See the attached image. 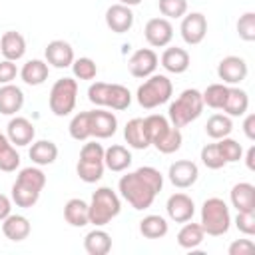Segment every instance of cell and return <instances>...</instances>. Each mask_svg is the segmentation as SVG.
Masks as SVG:
<instances>
[{"label":"cell","instance_id":"47","mask_svg":"<svg viewBox=\"0 0 255 255\" xmlns=\"http://www.w3.org/2000/svg\"><path fill=\"white\" fill-rule=\"evenodd\" d=\"M104 147L98 141H88L80 149V159H90V161H104Z\"/></svg>","mask_w":255,"mask_h":255},{"label":"cell","instance_id":"41","mask_svg":"<svg viewBox=\"0 0 255 255\" xmlns=\"http://www.w3.org/2000/svg\"><path fill=\"white\" fill-rule=\"evenodd\" d=\"M201 161H203V165L209 167V169H221V167L227 163V161L223 159V155H221L217 143H207V145L201 147Z\"/></svg>","mask_w":255,"mask_h":255},{"label":"cell","instance_id":"38","mask_svg":"<svg viewBox=\"0 0 255 255\" xmlns=\"http://www.w3.org/2000/svg\"><path fill=\"white\" fill-rule=\"evenodd\" d=\"M70 135L76 141H86L88 137H92V128H90V112H80L72 118L70 122Z\"/></svg>","mask_w":255,"mask_h":255},{"label":"cell","instance_id":"28","mask_svg":"<svg viewBox=\"0 0 255 255\" xmlns=\"http://www.w3.org/2000/svg\"><path fill=\"white\" fill-rule=\"evenodd\" d=\"M64 219L72 225V227H84L90 223V213H88V203L80 197L70 199L64 205Z\"/></svg>","mask_w":255,"mask_h":255},{"label":"cell","instance_id":"6","mask_svg":"<svg viewBox=\"0 0 255 255\" xmlns=\"http://www.w3.org/2000/svg\"><path fill=\"white\" fill-rule=\"evenodd\" d=\"M173 94V84L167 76L163 74H151L147 76V80L137 88V104L145 110H153L165 102H169Z\"/></svg>","mask_w":255,"mask_h":255},{"label":"cell","instance_id":"2","mask_svg":"<svg viewBox=\"0 0 255 255\" xmlns=\"http://www.w3.org/2000/svg\"><path fill=\"white\" fill-rule=\"evenodd\" d=\"M46 185V175L40 167H24L16 175L12 185V201L18 207H34L40 199V193Z\"/></svg>","mask_w":255,"mask_h":255},{"label":"cell","instance_id":"33","mask_svg":"<svg viewBox=\"0 0 255 255\" xmlns=\"http://www.w3.org/2000/svg\"><path fill=\"white\" fill-rule=\"evenodd\" d=\"M233 131V122L229 116L225 114H213L207 124H205V133L211 137V139H221V137H227L229 133Z\"/></svg>","mask_w":255,"mask_h":255},{"label":"cell","instance_id":"10","mask_svg":"<svg viewBox=\"0 0 255 255\" xmlns=\"http://www.w3.org/2000/svg\"><path fill=\"white\" fill-rule=\"evenodd\" d=\"M143 36L149 46L163 48L173 38V26L167 18H151V20H147V24L143 28Z\"/></svg>","mask_w":255,"mask_h":255},{"label":"cell","instance_id":"5","mask_svg":"<svg viewBox=\"0 0 255 255\" xmlns=\"http://www.w3.org/2000/svg\"><path fill=\"white\" fill-rule=\"evenodd\" d=\"M201 227L211 237H221L231 227V213L221 197H209L201 205Z\"/></svg>","mask_w":255,"mask_h":255},{"label":"cell","instance_id":"34","mask_svg":"<svg viewBox=\"0 0 255 255\" xmlns=\"http://www.w3.org/2000/svg\"><path fill=\"white\" fill-rule=\"evenodd\" d=\"M104 161H90V159H78V165H76V173L82 181L86 183H96L102 179L104 175Z\"/></svg>","mask_w":255,"mask_h":255},{"label":"cell","instance_id":"9","mask_svg":"<svg viewBox=\"0 0 255 255\" xmlns=\"http://www.w3.org/2000/svg\"><path fill=\"white\" fill-rule=\"evenodd\" d=\"M157 62H159V58L151 48H139L128 60V70L133 78H147L155 72Z\"/></svg>","mask_w":255,"mask_h":255},{"label":"cell","instance_id":"25","mask_svg":"<svg viewBox=\"0 0 255 255\" xmlns=\"http://www.w3.org/2000/svg\"><path fill=\"white\" fill-rule=\"evenodd\" d=\"M48 74H50V68H48V62L44 60H28L20 70V78L28 86H42L48 80Z\"/></svg>","mask_w":255,"mask_h":255},{"label":"cell","instance_id":"40","mask_svg":"<svg viewBox=\"0 0 255 255\" xmlns=\"http://www.w3.org/2000/svg\"><path fill=\"white\" fill-rule=\"evenodd\" d=\"M217 147H219V151H221V155H223V159H225L227 163H235V161H239V159L243 157V147H241V143L235 141V139H231L229 135L217 139Z\"/></svg>","mask_w":255,"mask_h":255},{"label":"cell","instance_id":"39","mask_svg":"<svg viewBox=\"0 0 255 255\" xmlns=\"http://www.w3.org/2000/svg\"><path fill=\"white\" fill-rule=\"evenodd\" d=\"M181 141H183V135H181L179 128L171 126L153 145H155V149L161 151V153H173V151H177V149L181 147Z\"/></svg>","mask_w":255,"mask_h":255},{"label":"cell","instance_id":"3","mask_svg":"<svg viewBox=\"0 0 255 255\" xmlns=\"http://www.w3.org/2000/svg\"><path fill=\"white\" fill-rule=\"evenodd\" d=\"M203 112V100H201V92L195 90V88H187L183 90L175 102L169 104V110H167V116H169V122L171 126L175 128H185L187 124L195 122Z\"/></svg>","mask_w":255,"mask_h":255},{"label":"cell","instance_id":"4","mask_svg":"<svg viewBox=\"0 0 255 255\" xmlns=\"http://www.w3.org/2000/svg\"><path fill=\"white\" fill-rule=\"evenodd\" d=\"M120 211H122V201L112 187H98L92 195V201L88 203L90 223L96 227L108 225L114 217L120 215Z\"/></svg>","mask_w":255,"mask_h":255},{"label":"cell","instance_id":"24","mask_svg":"<svg viewBox=\"0 0 255 255\" xmlns=\"http://www.w3.org/2000/svg\"><path fill=\"white\" fill-rule=\"evenodd\" d=\"M231 205L237 211H255V187L247 181L231 187Z\"/></svg>","mask_w":255,"mask_h":255},{"label":"cell","instance_id":"43","mask_svg":"<svg viewBox=\"0 0 255 255\" xmlns=\"http://www.w3.org/2000/svg\"><path fill=\"white\" fill-rule=\"evenodd\" d=\"M157 8L167 20L169 18H183L187 12V0H159Z\"/></svg>","mask_w":255,"mask_h":255},{"label":"cell","instance_id":"36","mask_svg":"<svg viewBox=\"0 0 255 255\" xmlns=\"http://www.w3.org/2000/svg\"><path fill=\"white\" fill-rule=\"evenodd\" d=\"M131 104V94L126 86L122 84H110V92H108V106L106 108H112V110H128Z\"/></svg>","mask_w":255,"mask_h":255},{"label":"cell","instance_id":"19","mask_svg":"<svg viewBox=\"0 0 255 255\" xmlns=\"http://www.w3.org/2000/svg\"><path fill=\"white\" fill-rule=\"evenodd\" d=\"M24 106V92L14 84L0 86V114L14 116Z\"/></svg>","mask_w":255,"mask_h":255},{"label":"cell","instance_id":"46","mask_svg":"<svg viewBox=\"0 0 255 255\" xmlns=\"http://www.w3.org/2000/svg\"><path fill=\"white\" fill-rule=\"evenodd\" d=\"M235 227L245 235H253L255 233V211H237Z\"/></svg>","mask_w":255,"mask_h":255},{"label":"cell","instance_id":"8","mask_svg":"<svg viewBox=\"0 0 255 255\" xmlns=\"http://www.w3.org/2000/svg\"><path fill=\"white\" fill-rule=\"evenodd\" d=\"M179 32H181V38L185 44L197 46L203 42V38L207 34V18L201 12H191V14L183 16Z\"/></svg>","mask_w":255,"mask_h":255},{"label":"cell","instance_id":"45","mask_svg":"<svg viewBox=\"0 0 255 255\" xmlns=\"http://www.w3.org/2000/svg\"><path fill=\"white\" fill-rule=\"evenodd\" d=\"M108 92H110V84L106 82H96L88 88V100L94 104V106H100V108H106L108 106Z\"/></svg>","mask_w":255,"mask_h":255},{"label":"cell","instance_id":"23","mask_svg":"<svg viewBox=\"0 0 255 255\" xmlns=\"http://www.w3.org/2000/svg\"><path fill=\"white\" fill-rule=\"evenodd\" d=\"M104 165L110 171H126L131 165V153L128 147L114 143L104 151Z\"/></svg>","mask_w":255,"mask_h":255},{"label":"cell","instance_id":"53","mask_svg":"<svg viewBox=\"0 0 255 255\" xmlns=\"http://www.w3.org/2000/svg\"><path fill=\"white\" fill-rule=\"evenodd\" d=\"M139 2H141V0H120V4H124V6H129V8H131V6H137Z\"/></svg>","mask_w":255,"mask_h":255},{"label":"cell","instance_id":"1","mask_svg":"<svg viewBox=\"0 0 255 255\" xmlns=\"http://www.w3.org/2000/svg\"><path fill=\"white\" fill-rule=\"evenodd\" d=\"M163 187V175L151 165H141L131 173L120 177V195L137 211L151 207L155 195Z\"/></svg>","mask_w":255,"mask_h":255},{"label":"cell","instance_id":"48","mask_svg":"<svg viewBox=\"0 0 255 255\" xmlns=\"http://www.w3.org/2000/svg\"><path fill=\"white\" fill-rule=\"evenodd\" d=\"M16 76H18L16 64L12 60H0V84H12Z\"/></svg>","mask_w":255,"mask_h":255},{"label":"cell","instance_id":"51","mask_svg":"<svg viewBox=\"0 0 255 255\" xmlns=\"http://www.w3.org/2000/svg\"><path fill=\"white\" fill-rule=\"evenodd\" d=\"M243 131H245V135H247V139H255V114H249L247 118H245V122H243Z\"/></svg>","mask_w":255,"mask_h":255},{"label":"cell","instance_id":"7","mask_svg":"<svg viewBox=\"0 0 255 255\" xmlns=\"http://www.w3.org/2000/svg\"><path fill=\"white\" fill-rule=\"evenodd\" d=\"M76 98H78V82L74 78H60L50 90L48 106L50 112L58 118H64L74 112L76 108Z\"/></svg>","mask_w":255,"mask_h":255},{"label":"cell","instance_id":"12","mask_svg":"<svg viewBox=\"0 0 255 255\" xmlns=\"http://www.w3.org/2000/svg\"><path fill=\"white\" fill-rule=\"evenodd\" d=\"M167 177H169V181H171L175 187L187 189V187H191V185L197 181L199 169H197V165H195L193 161H189V159H177V161H173V163L169 165Z\"/></svg>","mask_w":255,"mask_h":255},{"label":"cell","instance_id":"49","mask_svg":"<svg viewBox=\"0 0 255 255\" xmlns=\"http://www.w3.org/2000/svg\"><path fill=\"white\" fill-rule=\"evenodd\" d=\"M255 249V245H253V241L251 239H237V241H233L231 245H229V255H247V253H251Z\"/></svg>","mask_w":255,"mask_h":255},{"label":"cell","instance_id":"31","mask_svg":"<svg viewBox=\"0 0 255 255\" xmlns=\"http://www.w3.org/2000/svg\"><path fill=\"white\" fill-rule=\"evenodd\" d=\"M167 229L169 225L161 215H145L139 221V233L145 239H161L167 235Z\"/></svg>","mask_w":255,"mask_h":255},{"label":"cell","instance_id":"52","mask_svg":"<svg viewBox=\"0 0 255 255\" xmlns=\"http://www.w3.org/2000/svg\"><path fill=\"white\" fill-rule=\"evenodd\" d=\"M245 163H247V167L253 171L255 169V145H251L249 149H247V155H245Z\"/></svg>","mask_w":255,"mask_h":255},{"label":"cell","instance_id":"15","mask_svg":"<svg viewBox=\"0 0 255 255\" xmlns=\"http://www.w3.org/2000/svg\"><path fill=\"white\" fill-rule=\"evenodd\" d=\"M106 24L116 34H126L133 26V12L129 6L124 4H112L106 10Z\"/></svg>","mask_w":255,"mask_h":255},{"label":"cell","instance_id":"32","mask_svg":"<svg viewBox=\"0 0 255 255\" xmlns=\"http://www.w3.org/2000/svg\"><path fill=\"white\" fill-rule=\"evenodd\" d=\"M20 165V155L18 151L14 149L12 141L8 139V135L0 133V171H6V173H12L16 171Z\"/></svg>","mask_w":255,"mask_h":255},{"label":"cell","instance_id":"20","mask_svg":"<svg viewBox=\"0 0 255 255\" xmlns=\"http://www.w3.org/2000/svg\"><path fill=\"white\" fill-rule=\"evenodd\" d=\"M161 66L171 72V74H183L189 64H191V58L187 54V50L183 48H177V46H171V48H165L163 54H161Z\"/></svg>","mask_w":255,"mask_h":255},{"label":"cell","instance_id":"11","mask_svg":"<svg viewBox=\"0 0 255 255\" xmlns=\"http://www.w3.org/2000/svg\"><path fill=\"white\" fill-rule=\"evenodd\" d=\"M247 64L239 56H225L217 66V76L223 84L237 86L247 78Z\"/></svg>","mask_w":255,"mask_h":255},{"label":"cell","instance_id":"30","mask_svg":"<svg viewBox=\"0 0 255 255\" xmlns=\"http://www.w3.org/2000/svg\"><path fill=\"white\" fill-rule=\"evenodd\" d=\"M205 239V231L201 227V223H187L179 229L177 233V245L183 247V249H195L203 243Z\"/></svg>","mask_w":255,"mask_h":255},{"label":"cell","instance_id":"44","mask_svg":"<svg viewBox=\"0 0 255 255\" xmlns=\"http://www.w3.org/2000/svg\"><path fill=\"white\" fill-rule=\"evenodd\" d=\"M237 34L245 42L255 40V12H245L237 20Z\"/></svg>","mask_w":255,"mask_h":255},{"label":"cell","instance_id":"14","mask_svg":"<svg viewBox=\"0 0 255 255\" xmlns=\"http://www.w3.org/2000/svg\"><path fill=\"white\" fill-rule=\"evenodd\" d=\"M90 128H92V137L108 139L118 129V118L106 110H92L90 112Z\"/></svg>","mask_w":255,"mask_h":255},{"label":"cell","instance_id":"35","mask_svg":"<svg viewBox=\"0 0 255 255\" xmlns=\"http://www.w3.org/2000/svg\"><path fill=\"white\" fill-rule=\"evenodd\" d=\"M227 90H229L227 84H211V86H207L201 92L203 106L213 108V110H221L223 104H225V98H227Z\"/></svg>","mask_w":255,"mask_h":255},{"label":"cell","instance_id":"26","mask_svg":"<svg viewBox=\"0 0 255 255\" xmlns=\"http://www.w3.org/2000/svg\"><path fill=\"white\" fill-rule=\"evenodd\" d=\"M221 110H223L225 116H229V118L243 116V114L249 110V96H247V92L241 90V88H229V90H227L225 104H223Z\"/></svg>","mask_w":255,"mask_h":255},{"label":"cell","instance_id":"18","mask_svg":"<svg viewBox=\"0 0 255 255\" xmlns=\"http://www.w3.org/2000/svg\"><path fill=\"white\" fill-rule=\"evenodd\" d=\"M0 54L4 56V60H20L24 54H26V40L20 32H14V30H8L2 34L0 38Z\"/></svg>","mask_w":255,"mask_h":255},{"label":"cell","instance_id":"50","mask_svg":"<svg viewBox=\"0 0 255 255\" xmlns=\"http://www.w3.org/2000/svg\"><path fill=\"white\" fill-rule=\"evenodd\" d=\"M12 213V199L4 193H0V223Z\"/></svg>","mask_w":255,"mask_h":255},{"label":"cell","instance_id":"17","mask_svg":"<svg viewBox=\"0 0 255 255\" xmlns=\"http://www.w3.org/2000/svg\"><path fill=\"white\" fill-rule=\"evenodd\" d=\"M6 135L8 139L12 141V145H28L34 141V135H36V129H34V124L26 118H12L8 122V128H6Z\"/></svg>","mask_w":255,"mask_h":255},{"label":"cell","instance_id":"42","mask_svg":"<svg viewBox=\"0 0 255 255\" xmlns=\"http://www.w3.org/2000/svg\"><path fill=\"white\" fill-rule=\"evenodd\" d=\"M72 72L78 80H94L98 74V66L92 58H78L72 62Z\"/></svg>","mask_w":255,"mask_h":255},{"label":"cell","instance_id":"37","mask_svg":"<svg viewBox=\"0 0 255 255\" xmlns=\"http://www.w3.org/2000/svg\"><path fill=\"white\" fill-rule=\"evenodd\" d=\"M143 124H145V131H147V137H149L151 145L171 128L169 120L165 116H159V114H151V116L143 118Z\"/></svg>","mask_w":255,"mask_h":255},{"label":"cell","instance_id":"27","mask_svg":"<svg viewBox=\"0 0 255 255\" xmlns=\"http://www.w3.org/2000/svg\"><path fill=\"white\" fill-rule=\"evenodd\" d=\"M28 155H30L32 163H36V165H50L58 157V145L50 139H38L32 143Z\"/></svg>","mask_w":255,"mask_h":255},{"label":"cell","instance_id":"21","mask_svg":"<svg viewBox=\"0 0 255 255\" xmlns=\"http://www.w3.org/2000/svg\"><path fill=\"white\" fill-rule=\"evenodd\" d=\"M30 221L28 217L20 215V213H10L4 221H2V233L6 235V239L10 241H24L30 235Z\"/></svg>","mask_w":255,"mask_h":255},{"label":"cell","instance_id":"16","mask_svg":"<svg viewBox=\"0 0 255 255\" xmlns=\"http://www.w3.org/2000/svg\"><path fill=\"white\" fill-rule=\"evenodd\" d=\"M44 56H46V62L48 66H54V68H70L72 62L76 60L74 58V48L64 42V40H52L46 50H44Z\"/></svg>","mask_w":255,"mask_h":255},{"label":"cell","instance_id":"29","mask_svg":"<svg viewBox=\"0 0 255 255\" xmlns=\"http://www.w3.org/2000/svg\"><path fill=\"white\" fill-rule=\"evenodd\" d=\"M84 249L90 255H108L112 251V237L104 229H92L84 237Z\"/></svg>","mask_w":255,"mask_h":255},{"label":"cell","instance_id":"13","mask_svg":"<svg viewBox=\"0 0 255 255\" xmlns=\"http://www.w3.org/2000/svg\"><path fill=\"white\" fill-rule=\"evenodd\" d=\"M165 211L171 221L185 223V221H191V217L195 213V203L187 193H173L167 197Z\"/></svg>","mask_w":255,"mask_h":255},{"label":"cell","instance_id":"22","mask_svg":"<svg viewBox=\"0 0 255 255\" xmlns=\"http://www.w3.org/2000/svg\"><path fill=\"white\" fill-rule=\"evenodd\" d=\"M124 137L128 141L129 147L133 149H147L151 143H149V137H147V131H145V124H143V118H133L126 124L124 128Z\"/></svg>","mask_w":255,"mask_h":255}]
</instances>
